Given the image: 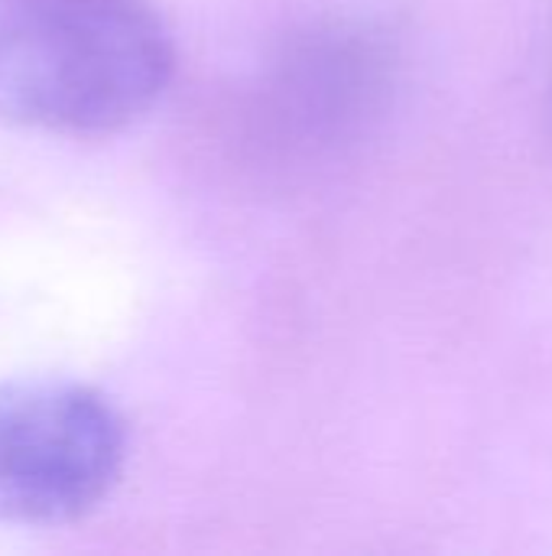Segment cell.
Here are the masks:
<instances>
[{"instance_id": "1", "label": "cell", "mask_w": 552, "mask_h": 556, "mask_svg": "<svg viewBox=\"0 0 552 556\" xmlns=\"http://www.w3.org/2000/svg\"><path fill=\"white\" fill-rule=\"evenodd\" d=\"M176 75L150 0H0V117L104 137L137 124Z\"/></svg>"}, {"instance_id": "2", "label": "cell", "mask_w": 552, "mask_h": 556, "mask_svg": "<svg viewBox=\"0 0 552 556\" xmlns=\"http://www.w3.org/2000/svg\"><path fill=\"white\" fill-rule=\"evenodd\" d=\"M127 424L72 378L0 384V525L55 528L91 515L120 482Z\"/></svg>"}]
</instances>
